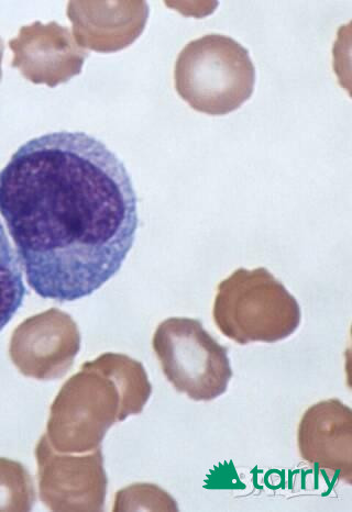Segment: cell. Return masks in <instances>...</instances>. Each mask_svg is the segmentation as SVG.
I'll return each mask as SVG.
<instances>
[{
    "instance_id": "obj_1",
    "label": "cell",
    "mask_w": 352,
    "mask_h": 512,
    "mask_svg": "<svg viewBox=\"0 0 352 512\" xmlns=\"http://www.w3.org/2000/svg\"><path fill=\"white\" fill-rule=\"evenodd\" d=\"M0 215L29 286L59 303L112 280L139 225L125 164L84 132H52L22 144L0 171Z\"/></svg>"
},
{
    "instance_id": "obj_2",
    "label": "cell",
    "mask_w": 352,
    "mask_h": 512,
    "mask_svg": "<svg viewBox=\"0 0 352 512\" xmlns=\"http://www.w3.org/2000/svg\"><path fill=\"white\" fill-rule=\"evenodd\" d=\"M151 394L140 362L105 353L85 363L61 388L50 409L48 441L60 453L95 451L110 427L142 413Z\"/></svg>"
},
{
    "instance_id": "obj_3",
    "label": "cell",
    "mask_w": 352,
    "mask_h": 512,
    "mask_svg": "<svg viewBox=\"0 0 352 512\" xmlns=\"http://www.w3.org/2000/svg\"><path fill=\"white\" fill-rule=\"evenodd\" d=\"M176 92L196 111L225 116L244 105L256 84L249 51L233 38L207 35L191 41L175 63Z\"/></svg>"
},
{
    "instance_id": "obj_4",
    "label": "cell",
    "mask_w": 352,
    "mask_h": 512,
    "mask_svg": "<svg viewBox=\"0 0 352 512\" xmlns=\"http://www.w3.org/2000/svg\"><path fill=\"white\" fill-rule=\"evenodd\" d=\"M213 316L223 335L240 345L274 343L301 325V307L267 269H239L217 286Z\"/></svg>"
},
{
    "instance_id": "obj_5",
    "label": "cell",
    "mask_w": 352,
    "mask_h": 512,
    "mask_svg": "<svg viewBox=\"0 0 352 512\" xmlns=\"http://www.w3.org/2000/svg\"><path fill=\"white\" fill-rule=\"evenodd\" d=\"M152 347L176 391L195 402H211L226 393L233 377L228 349L209 335L200 320H164Z\"/></svg>"
},
{
    "instance_id": "obj_6",
    "label": "cell",
    "mask_w": 352,
    "mask_h": 512,
    "mask_svg": "<svg viewBox=\"0 0 352 512\" xmlns=\"http://www.w3.org/2000/svg\"><path fill=\"white\" fill-rule=\"evenodd\" d=\"M42 503L52 511H102L107 476L101 448L83 454L55 451L43 434L36 448Z\"/></svg>"
},
{
    "instance_id": "obj_7",
    "label": "cell",
    "mask_w": 352,
    "mask_h": 512,
    "mask_svg": "<svg viewBox=\"0 0 352 512\" xmlns=\"http://www.w3.org/2000/svg\"><path fill=\"white\" fill-rule=\"evenodd\" d=\"M81 348L74 320L58 309L32 317L14 333L10 356L19 371L40 381L62 377Z\"/></svg>"
},
{
    "instance_id": "obj_8",
    "label": "cell",
    "mask_w": 352,
    "mask_h": 512,
    "mask_svg": "<svg viewBox=\"0 0 352 512\" xmlns=\"http://www.w3.org/2000/svg\"><path fill=\"white\" fill-rule=\"evenodd\" d=\"M297 445L306 463L351 483L352 410L340 400H324L305 411Z\"/></svg>"
},
{
    "instance_id": "obj_9",
    "label": "cell",
    "mask_w": 352,
    "mask_h": 512,
    "mask_svg": "<svg viewBox=\"0 0 352 512\" xmlns=\"http://www.w3.org/2000/svg\"><path fill=\"white\" fill-rule=\"evenodd\" d=\"M9 46L15 52L13 66L31 82L50 87L79 75L88 55L76 46L70 30L57 22L47 26L35 22L31 27L22 28L19 37L11 40Z\"/></svg>"
},
{
    "instance_id": "obj_10",
    "label": "cell",
    "mask_w": 352,
    "mask_h": 512,
    "mask_svg": "<svg viewBox=\"0 0 352 512\" xmlns=\"http://www.w3.org/2000/svg\"><path fill=\"white\" fill-rule=\"evenodd\" d=\"M26 293L18 256L0 222V331L24 304Z\"/></svg>"
},
{
    "instance_id": "obj_11",
    "label": "cell",
    "mask_w": 352,
    "mask_h": 512,
    "mask_svg": "<svg viewBox=\"0 0 352 512\" xmlns=\"http://www.w3.org/2000/svg\"><path fill=\"white\" fill-rule=\"evenodd\" d=\"M36 503V489L26 467L0 458V511H30Z\"/></svg>"
},
{
    "instance_id": "obj_12",
    "label": "cell",
    "mask_w": 352,
    "mask_h": 512,
    "mask_svg": "<svg viewBox=\"0 0 352 512\" xmlns=\"http://www.w3.org/2000/svg\"><path fill=\"white\" fill-rule=\"evenodd\" d=\"M3 55H4V43L3 40L0 39V81H2V62H3Z\"/></svg>"
}]
</instances>
